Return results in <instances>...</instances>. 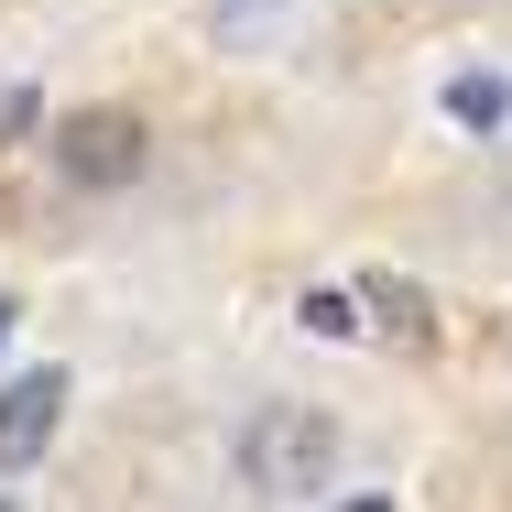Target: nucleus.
<instances>
[{"label": "nucleus", "instance_id": "obj_1", "mask_svg": "<svg viewBox=\"0 0 512 512\" xmlns=\"http://www.w3.org/2000/svg\"><path fill=\"white\" fill-rule=\"evenodd\" d=\"M338 458H349V425L327 404H251L229 425V480L251 502H316L338 480Z\"/></svg>", "mask_w": 512, "mask_h": 512}, {"label": "nucleus", "instance_id": "obj_2", "mask_svg": "<svg viewBox=\"0 0 512 512\" xmlns=\"http://www.w3.org/2000/svg\"><path fill=\"white\" fill-rule=\"evenodd\" d=\"M44 153H55V175H66V186L109 197V186H131V175L153 164V131H142V109H66Z\"/></svg>", "mask_w": 512, "mask_h": 512}, {"label": "nucleus", "instance_id": "obj_3", "mask_svg": "<svg viewBox=\"0 0 512 512\" xmlns=\"http://www.w3.org/2000/svg\"><path fill=\"white\" fill-rule=\"evenodd\" d=\"M66 404H77V382L44 360V371H11L0 382V480H22V469H44V447L66 436Z\"/></svg>", "mask_w": 512, "mask_h": 512}, {"label": "nucleus", "instance_id": "obj_4", "mask_svg": "<svg viewBox=\"0 0 512 512\" xmlns=\"http://www.w3.org/2000/svg\"><path fill=\"white\" fill-rule=\"evenodd\" d=\"M447 120L458 131H480V142H512V77H447Z\"/></svg>", "mask_w": 512, "mask_h": 512}, {"label": "nucleus", "instance_id": "obj_5", "mask_svg": "<svg viewBox=\"0 0 512 512\" xmlns=\"http://www.w3.org/2000/svg\"><path fill=\"white\" fill-rule=\"evenodd\" d=\"M295 316H306V338H360V295H338V284L295 295Z\"/></svg>", "mask_w": 512, "mask_h": 512}, {"label": "nucleus", "instance_id": "obj_6", "mask_svg": "<svg viewBox=\"0 0 512 512\" xmlns=\"http://www.w3.org/2000/svg\"><path fill=\"white\" fill-rule=\"evenodd\" d=\"M22 131H33V88H11V99H0V142H22Z\"/></svg>", "mask_w": 512, "mask_h": 512}, {"label": "nucleus", "instance_id": "obj_7", "mask_svg": "<svg viewBox=\"0 0 512 512\" xmlns=\"http://www.w3.org/2000/svg\"><path fill=\"white\" fill-rule=\"evenodd\" d=\"M338 512H393V491H360V502H338Z\"/></svg>", "mask_w": 512, "mask_h": 512}, {"label": "nucleus", "instance_id": "obj_8", "mask_svg": "<svg viewBox=\"0 0 512 512\" xmlns=\"http://www.w3.org/2000/svg\"><path fill=\"white\" fill-rule=\"evenodd\" d=\"M0 349H11V295H0Z\"/></svg>", "mask_w": 512, "mask_h": 512}, {"label": "nucleus", "instance_id": "obj_9", "mask_svg": "<svg viewBox=\"0 0 512 512\" xmlns=\"http://www.w3.org/2000/svg\"><path fill=\"white\" fill-rule=\"evenodd\" d=\"M502 186H512V142H502Z\"/></svg>", "mask_w": 512, "mask_h": 512}]
</instances>
